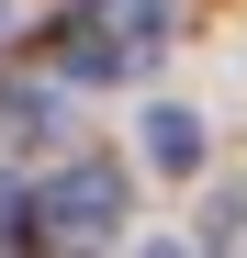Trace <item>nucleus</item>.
<instances>
[{"mask_svg": "<svg viewBox=\"0 0 247 258\" xmlns=\"http://www.w3.org/2000/svg\"><path fill=\"white\" fill-rule=\"evenodd\" d=\"M56 79H90V90H101V79H135V56H124L101 23H68L56 34Z\"/></svg>", "mask_w": 247, "mask_h": 258, "instance_id": "nucleus-3", "label": "nucleus"}, {"mask_svg": "<svg viewBox=\"0 0 247 258\" xmlns=\"http://www.w3.org/2000/svg\"><path fill=\"white\" fill-rule=\"evenodd\" d=\"M146 168H169V180H191V168H202V112L157 101V112H146Z\"/></svg>", "mask_w": 247, "mask_h": 258, "instance_id": "nucleus-4", "label": "nucleus"}, {"mask_svg": "<svg viewBox=\"0 0 247 258\" xmlns=\"http://www.w3.org/2000/svg\"><path fill=\"white\" fill-rule=\"evenodd\" d=\"M12 23H23V0H0V34H12Z\"/></svg>", "mask_w": 247, "mask_h": 258, "instance_id": "nucleus-8", "label": "nucleus"}, {"mask_svg": "<svg viewBox=\"0 0 247 258\" xmlns=\"http://www.w3.org/2000/svg\"><path fill=\"white\" fill-rule=\"evenodd\" d=\"M202 247H247V191H225L214 213H202Z\"/></svg>", "mask_w": 247, "mask_h": 258, "instance_id": "nucleus-7", "label": "nucleus"}, {"mask_svg": "<svg viewBox=\"0 0 247 258\" xmlns=\"http://www.w3.org/2000/svg\"><path fill=\"white\" fill-rule=\"evenodd\" d=\"M34 236L45 247H112L124 236V168L112 157H68L45 191H34Z\"/></svg>", "mask_w": 247, "mask_h": 258, "instance_id": "nucleus-1", "label": "nucleus"}, {"mask_svg": "<svg viewBox=\"0 0 247 258\" xmlns=\"http://www.w3.org/2000/svg\"><path fill=\"white\" fill-rule=\"evenodd\" d=\"M79 23H101V34H112V45L135 56V68L169 45V0H79Z\"/></svg>", "mask_w": 247, "mask_h": 258, "instance_id": "nucleus-2", "label": "nucleus"}, {"mask_svg": "<svg viewBox=\"0 0 247 258\" xmlns=\"http://www.w3.org/2000/svg\"><path fill=\"white\" fill-rule=\"evenodd\" d=\"M0 247H45V236H34V191H23V180H0Z\"/></svg>", "mask_w": 247, "mask_h": 258, "instance_id": "nucleus-6", "label": "nucleus"}, {"mask_svg": "<svg viewBox=\"0 0 247 258\" xmlns=\"http://www.w3.org/2000/svg\"><path fill=\"white\" fill-rule=\"evenodd\" d=\"M0 135H12V146L56 135V79H0Z\"/></svg>", "mask_w": 247, "mask_h": 258, "instance_id": "nucleus-5", "label": "nucleus"}]
</instances>
